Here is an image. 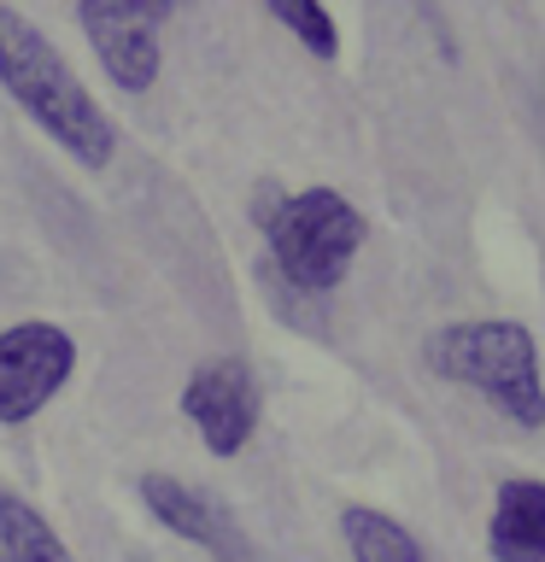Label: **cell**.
Instances as JSON below:
<instances>
[{
    "label": "cell",
    "mask_w": 545,
    "mask_h": 562,
    "mask_svg": "<svg viewBox=\"0 0 545 562\" xmlns=\"http://www.w3.org/2000/svg\"><path fill=\"white\" fill-rule=\"evenodd\" d=\"M0 88L24 105V117L35 130H47L53 147H65L82 170H105L118 158L112 112L82 88V77L65 65V53L18 7H7V0H0Z\"/></svg>",
    "instance_id": "obj_1"
},
{
    "label": "cell",
    "mask_w": 545,
    "mask_h": 562,
    "mask_svg": "<svg viewBox=\"0 0 545 562\" xmlns=\"http://www.w3.org/2000/svg\"><path fill=\"white\" fill-rule=\"evenodd\" d=\"M429 369L452 386L481 393L510 428L540 434L545 428V375H540V346L522 323L481 316V323H452L429 340Z\"/></svg>",
    "instance_id": "obj_2"
},
{
    "label": "cell",
    "mask_w": 545,
    "mask_h": 562,
    "mask_svg": "<svg viewBox=\"0 0 545 562\" xmlns=\"http://www.w3.org/2000/svg\"><path fill=\"white\" fill-rule=\"evenodd\" d=\"M258 228L270 246V263L299 293H334L364 252V211L334 188H299L258 205Z\"/></svg>",
    "instance_id": "obj_3"
},
{
    "label": "cell",
    "mask_w": 545,
    "mask_h": 562,
    "mask_svg": "<svg viewBox=\"0 0 545 562\" xmlns=\"http://www.w3.org/2000/svg\"><path fill=\"white\" fill-rule=\"evenodd\" d=\"M77 375V340L59 323H12L0 334V422L42 416L53 398L65 393V381Z\"/></svg>",
    "instance_id": "obj_4"
},
{
    "label": "cell",
    "mask_w": 545,
    "mask_h": 562,
    "mask_svg": "<svg viewBox=\"0 0 545 562\" xmlns=\"http://www.w3.org/2000/svg\"><path fill=\"white\" fill-rule=\"evenodd\" d=\"M182 416L200 428L211 457H241L258 434L264 416V386L246 358H205L193 363V375L182 381Z\"/></svg>",
    "instance_id": "obj_5"
},
{
    "label": "cell",
    "mask_w": 545,
    "mask_h": 562,
    "mask_svg": "<svg viewBox=\"0 0 545 562\" xmlns=\"http://www.w3.org/2000/svg\"><path fill=\"white\" fill-rule=\"evenodd\" d=\"M77 18L105 77L123 94H147L158 82V65H165V53H158V30L170 18L165 0H82Z\"/></svg>",
    "instance_id": "obj_6"
},
{
    "label": "cell",
    "mask_w": 545,
    "mask_h": 562,
    "mask_svg": "<svg viewBox=\"0 0 545 562\" xmlns=\"http://www.w3.org/2000/svg\"><path fill=\"white\" fill-rule=\"evenodd\" d=\"M141 504H147L153 521H165L176 539L200 544V551H211L218 562H258L246 527L235 521V509H229L218 492L182 481V474H141Z\"/></svg>",
    "instance_id": "obj_7"
},
{
    "label": "cell",
    "mask_w": 545,
    "mask_h": 562,
    "mask_svg": "<svg viewBox=\"0 0 545 562\" xmlns=\"http://www.w3.org/2000/svg\"><path fill=\"white\" fill-rule=\"evenodd\" d=\"M487 551L492 562H545V481L534 474L499 481L487 516Z\"/></svg>",
    "instance_id": "obj_8"
},
{
    "label": "cell",
    "mask_w": 545,
    "mask_h": 562,
    "mask_svg": "<svg viewBox=\"0 0 545 562\" xmlns=\"http://www.w3.org/2000/svg\"><path fill=\"white\" fill-rule=\"evenodd\" d=\"M341 539H346L352 562H434L411 527L381 516V509H369V504H346L341 509Z\"/></svg>",
    "instance_id": "obj_9"
},
{
    "label": "cell",
    "mask_w": 545,
    "mask_h": 562,
    "mask_svg": "<svg viewBox=\"0 0 545 562\" xmlns=\"http://www.w3.org/2000/svg\"><path fill=\"white\" fill-rule=\"evenodd\" d=\"M0 562H77L65 539L42 521V509L18 492H0Z\"/></svg>",
    "instance_id": "obj_10"
},
{
    "label": "cell",
    "mask_w": 545,
    "mask_h": 562,
    "mask_svg": "<svg viewBox=\"0 0 545 562\" xmlns=\"http://www.w3.org/2000/svg\"><path fill=\"white\" fill-rule=\"evenodd\" d=\"M264 7H270V18L311 53V59L329 65L334 53H341V24H334V12L323 0H264Z\"/></svg>",
    "instance_id": "obj_11"
},
{
    "label": "cell",
    "mask_w": 545,
    "mask_h": 562,
    "mask_svg": "<svg viewBox=\"0 0 545 562\" xmlns=\"http://www.w3.org/2000/svg\"><path fill=\"white\" fill-rule=\"evenodd\" d=\"M176 7H200V0H165V12H176Z\"/></svg>",
    "instance_id": "obj_12"
}]
</instances>
